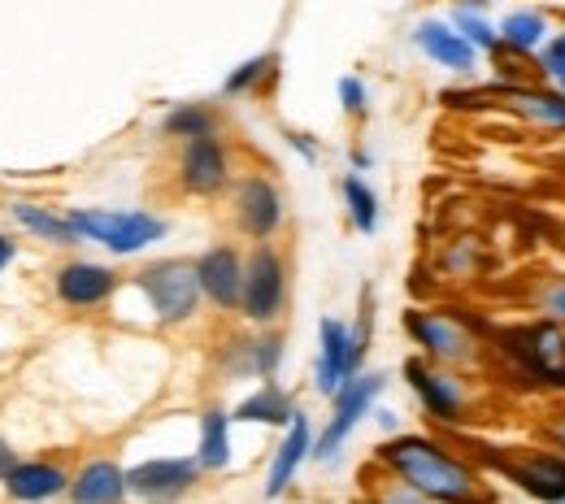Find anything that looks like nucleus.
Instances as JSON below:
<instances>
[{
	"mask_svg": "<svg viewBox=\"0 0 565 504\" xmlns=\"http://www.w3.org/2000/svg\"><path fill=\"white\" fill-rule=\"evenodd\" d=\"M379 461L392 470V479L409 483L414 492L435 496L444 504H488L492 496L483 492V483L475 479V470L452 457L439 439L430 435H396L379 448Z\"/></svg>",
	"mask_w": 565,
	"mask_h": 504,
	"instance_id": "f257e3e1",
	"label": "nucleus"
},
{
	"mask_svg": "<svg viewBox=\"0 0 565 504\" xmlns=\"http://www.w3.org/2000/svg\"><path fill=\"white\" fill-rule=\"evenodd\" d=\"M136 291L143 296L148 313L157 326H183L196 318L201 309V279H196V261L183 257H161L152 266H143L136 275Z\"/></svg>",
	"mask_w": 565,
	"mask_h": 504,
	"instance_id": "f03ea898",
	"label": "nucleus"
},
{
	"mask_svg": "<svg viewBox=\"0 0 565 504\" xmlns=\"http://www.w3.org/2000/svg\"><path fill=\"white\" fill-rule=\"evenodd\" d=\"M83 244H100L114 257H136L166 239L170 222L148 210H66Z\"/></svg>",
	"mask_w": 565,
	"mask_h": 504,
	"instance_id": "7ed1b4c3",
	"label": "nucleus"
},
{
	"mask_svg": "<svg viewBox=\"0 0 565 504\" xmlns=\"http://www.w3.org/2000/svg\"><path fill=\"white\" fill-rule=\"evenodd\" d=\"M365 344H370V313H361L356 326L340 322V318H322L318 322V374H313V387L322 396H335L361 369Z\"/></svg>",
	"mask_w": 565,
	"mask_h": 504,
	"instance_id": "20e7f679",
	"label": "nucleus"
},
{
	"mask_svg": "<svg viewBox=\"0 0 565 504\" xmlns=\"http://www.w3.org/2000/svg\"><path fill=\"white\" fill-rule=\"evenodd\" d=\"M383 387H387V374H361V369H356L353 378L331 396V400H335V405H331V418H327V427H322L318 443H313V457H318L322 465L340 457V448H344L349 435L361 427V418L374 409V400L383 396Z\"/></svg>",
	"mask_w": 565,
	"mask_h": 504,
	"instance_id": "39448f33",
	"label": "nucleus"
},
{
	"mask_svg": "<svg viewBox=\"0 0 565 504\" xmlns=\"http://www.w3.org/2000/svg\"><path fill=\"white\" fill-rule=\"evenodd\" d=\"M287 304V261L275 244H257L244 257V300L239 313L257 326H270Z\"/></svg>",
	"mask_w": 565,
	"mask_h": 504,
	"instance_id": "423d86ee",
	"label": "nucleus"
},
{
	"mask_svg": "<svg viewBox=\"0 0 565 504\" xmlns=\"http://www.w3.org/2000/svg\"><path fill=\"white\" fill-rule=\"evenodd\" d=\"M405 331L423 348V357L435 361V365H461V361L475 357L470 331L444 309H409L405 313Z\"/></svg>",
	"mask_w": 565,
	"mask_h": 504,
	"instance_id": "0eeeda50",
	"label": "nucleus"
},
{
	"mask_svg": "<svg viewBox=\"0 0 565 504\" xmlns=\"http://www.w3.org/2000/svg\"><path fill=\"white\" fill-rule=\"evenodd\" d=\"M231 210H235V226L257 239V244H270L279 235L287 205H282V192L266 179V174H244L235 183V196H231Z\"/></svg>",
	"mask_w": 565,
	"mask_h": 504,
	"instance_id": "6e6552de",
	"label": "nucleus"
},
{
	"mask_svg": "<svg viewBox=\"0 0 565 504\" xmlns=\"http://www.w3.org/2000/svg\"><path fill=\"white\" fill-rule=\"evenodd\" d=\"M196 479H201L196 457H148L127 470V492L148 504H170L188 496L196 487Z\"/></svg>",
	"mask_w": 565,
	"mask_h": 504,
	"instance_id": "1a4fd4ad",
	"label": "nucleus"
},
{
	"mask_svg": "<svg viewBox=\"0 0 565 504\" xmlns=\"http://www.w3.org/2000/svg\"><path fill=\"white\" fill-rule=\"evenodd\" d=\"M179 187L188 196H201L210 201L217 192L231 187V152L222 144V136H196V140H183L179 152Z\"/></svg>",
	"mask_w": 565,
	"mask_h": 504,
	"instance_id": "9d476101",
	"label": "nucleus"
},
{
	"mask_svg": "<svg viewBox=\"0 0 565 504\" xmlns=\"http://www.w3.org/2000/svg\"><path fill=\"white\" fill-rule=\"evenodd\" d=\"M196 279H201V296L222 313H239L244 300V257L231 244H213L196 257Z\"/></svg>",
	"mask_w": 565,
	"mask_h": 504,
	"instance_id": "9b49d317",
	"label": "nucleus"
},
{
	"mask_svg": "<svg viewBox=\"0 0 565 504\" xmlns=\"http://www.w3.org/2000/svg\"><path fill=\"white\" fill-rule=\"evenodd\" d=\"M405 378H409L414 396L423 400V409L435 422H461V414H466V392H461V383H457L444 365H435V361H426V357H414V361H405Z\"/></svg>",
	"mask_w": 565,
	"mask_h": 504,
	"instance_id": "f8f14e48",
	"label": "nucleus"
},
{
	"mask_svg": "<svg viewBox=\"0 0 565 504\" xmlns=\"http://www.w3.org/2000/svg\"><path fill=\"white\" fill-rule=\"evenodd\" d=\"M495 465H500L522 492H531L535 501L565 504V457L522 448V452H513V457H495Z\"/></svg>",
	"mask_w": 565,
	"mask_h": 504,
	"instance_id": "ddd939ff",
	"label": "nucleus"
},
{
	"mask_svg": "<svg viewBox=\"0 0 565 504\" xmlns=\"http://www.w3.org/2000/svg\"><path fill=\"white\" fill-rule=\"evenodd\" d=\"M518 361L526 365L531 378H540L544 387H565V326L562 322H540L531 331L513 335Z\"/></svg>",
	"mask_w": 565,
	"mask_h": 504,
	"instance_id": "4468645a",
	"label": "nucleus"
},
{
	"mask_svg": "<svg viewBox=\"0 0 565 504\" xmlns=\"http://www.w3.org/2000/svg\"><path fill=\"white\" fill-rule=\"evenodd\" d=\"M53 291H57V300L66 309H100V304H109L118 296V275L109 266H100V261L74 257L53 275Z\"/></svg>",
	"mask_w": 565,
	"mask_h": 504,
	"instance_id": "2eb2a0df",
	"label": "nucleus"
},
{
	"mask_svg": "<svg viewBox=\"0 0 565 504\" xmlns=\"http://www.w3.org/2000/svg\"><path fill=\"white\" fill-rule=\"evenodd\" d=\"M0 487H4L9 501H18V504H44V501H57L62 492H71V474H66L62 461L40 457V461H18V465L0 479Z\"/></svg>",
	"mask_w": 565,
	"mask_h": 504,
	"instance_id": "dca6fc26",
	"label": "nucleus"
},
{
	"mask_svg": "<svg viewBox=\"0 0 565 504\" xmlns=\"http://www.w3.org/2000/svg\"><path fill=\"white\" fill-rule=\"evenodd\" d=\"M414 44L423 49L435 66H444V71L470 74L475 62H479L475 44H470L452 22H444V18H423V22L414 26Z\"/></svg>",
	"mask_w": 565,
	"mask_h": 504,
	"instance_id": "f3484780",
	"label": "nucleus"
},
{
	"mask_svg": "<svg viewBox=\"0 0 565 504\" xmlns=\"http://www.w3.org/2000/svg\"><path fill=\"white\" fill-rule=\"evenodd\" d=\"M309 452H313V427H309V418L296 409V418L287 422V435H282L279 452H275V461H270V474H266V496H270V501L291 487V479H296V470L305 465Z\"/></svg>",
	"mask_w": 565,
	"mask_h": 504,
	"instance_id": "a211bd4d",
	"label": "nucleus"
},
{
	"mask_svg": "<svg viewBox=\"0 0 565 504\" xmlns=\"http://www.w3.org/2000/svg\"><path fill=\"white\" fill-rule=\"evenodd\" d=\"M131 496L127 492V470L118 461H87L71 479V501L74 504H122Z\"/></svg>",
	"mask_w": 565,
	"mask_h": 504,
	"instance_id": "6ab92c4d",
	"label": "nucleus"
},
{
	"mask_svg": "<svg viewBox=\"0 0 565 504\" xmlns=\"http://www.w3.org/2000/svg\"><path fill=\"white\" fill-rule=\"evenodd\" d=\"M9 217H13L26 235H35L40 244H53V248H74V244H83L66 210H49V205H35V201H13V205H9Z\"/></svg>",
	"mask_w": 565,
	"mask_h": 504,
	"instance_id": "aec40b11",
	"label": "nucleus"
},
{
	"mask_svg": "<svg viewBox=\"0 0 565 504\" xmlns=\"http://www.w3.org/2000/svg\"><path fill=\"white\" fill-rule=\"evenodd\" d=\"M231 418H235V422H262V427H287V422L296 418V400L282 392L275 378H266L253 396H244V400L235 405Z\"/></svg>",
	"mask_w": 565,
	"mask_h": 504,
	"instance_id": "412c9836",
	"label": "nucleus"
},
{
	"mask_svg": "<svg viewBox=\"0 0 565 504\" xmlns=\"http://www.w3.org/2000/svg\"><path fill=\"white\" fill-rule=\"evenodd\" d=\"M282 365V335L275 331H266V335H257V340H244L239 344V361H231L226 369L231 374H239V378H275Z\"/></svg>",
	"mask_w": 565,
	"mask_h": 504,
	"instance_id": "4be33fe9",
	"label": "nucleus"
},
{
	"mask_svg": "<svg viewBox=\"0 0 565 504\" xmlns=\"http://www.w3.org/2000/svg\"><path fill=\"white\" fill-rule=\"evenodd\" d=\"M231 414L226 409H205L201 414V443H196V461L201 470H226L231 465Z\"/></svg>",
	"mask_w": 565,
	"mask_h": 504,
	"instance_id": "5701e85b",
	"label": "nucleus"
},
{
	"mask_svg": "<svg viewBox=\"0 0 565 504\" xmlns=\"http://www.w3.org/2000/svg\"><path fill=\"white\" fill-rule=\"evenodd\" d=\"M504 100L526 114L540 127L565 131V92H540V87H504Z\"/></svg>",
	"mask_w": 565,
	"mask_h": 504,
	"instance_id": "b1692460",
	"label": "nucleus"
},
{
	"mask_svg": "<svg viewBox=\"0 0 565 504\" xmlns=\"http://www.w3.org/2000/svg\"><path fill=\"white\" fill-rule=\"evenodd\" d=\"M540 44H548V22H544V13H535V9H513V13L500 22V49L535 53Z\"/></svg>",
	"mask_w": 565,
	"mask_h": 504,
	"instance_id": "393cba45",
	"label": "nucleus"
},
{
	"mask_svg": "<svg viewBox=\"0 0 565 504\" xmlns=\"http://www.w3.org/2000/svg\"><path fill=\"white\" fill-rule=\"evenodd\" d=\"M161 131L170 140H196V136H213L217 131V114L210 105H174L166 118H161Z\"/></svg>",
	"mask_w": 565,
	"mask_h": 504,
	"instance_id": "a878e982",
	"label": "nucleus"
},
{
	"mask_svg": "<svg viewBox=\"0 0 565 504\" xmlns=\"http://www.w3.org/2000/svg\"><path fill=\"white\" fill-rule=\"evenodd\" d=\"M340 192H344V205H349V217H353L356 230L361 235H374L379 230V196H374V187L353 170V174H344Z\"/></svg>",
	"mask_w": 565,
	"mask_h": 504,
	"instance_id": "bb28decb",
	"label": "nucleus"
},
{
	"mask_svg": "<svg viewBox=\"0 0 565 504\" xmlns=\"http://www.w3.org/2000/svg\"><path fill=\"white\" fill-rule=\"evenodd\" d=\"M270 74H275V57H270V53H262V57H248V62H239L235 71L226 74L222 92H226V96H248V92H257V87H262Z\"/></svg>",
	"mask_w": 565,
	"mask_h": 504,
	"instance_id": "cd10ccee",
	"label": "nucleus"
},
{
	"mask_svg": "<svg viewBox=\"0 0 565 504\" xmlns=\"http://www.w3.org/2000/svg\"><path fill=\"white\" fill-rule=\"evenodd\" d=\"M452 26L475 44V53H495V49H500V31H495L479 9H457V13H452Z\"/></svg>",
	"mask_w": 565,
	"mask_h": 504,
	"instance_id": "c85d7f7f",
	"label": "nucleus"
},
{
	"mask_svg": "<svg viewBox=\"0 0 565 504\" xmlns=\"http://www.w3.org/2000/svg\"><path fill=\"white\" fill-rule=\"evenodd\" d=\"M340 105H344L349 118H365V109H370V92H365V83H361L356 74L340 78Z\"/></svg>",
	"mask_w": 565,
	"mask_h": 504,
	"instance_id": "c756f323",
	"label": "nucleus"
},
{
	"mask_svg": "<svg viewBox=\"0 0 565 504\" xmlns=\"http://www.w3.org/2000/svg\"><path fill=\"white\" fill-rule=\"evenodd\" d=\"M544 74H548V83L557 87V92H565V31L562 35H553L548 44H544Z\"/></svg>",
	"mask_w": 565,
	"mask_h": 504,
	"instance_id": "7c9ffc66",
	"label": "nucleus"
},
{
	"mask_svg": "<svg viewBox=\"0 0 565 504\" xmlns=\"http://www.w3.org/2000/svg\"><path fill=\"white\" fill-rule=\"evenodd\" d=\"M374 504H444V501L423 496V492H414L409 483H401V479H396L392 487H383V492H379V501H374Z\"/></svg>",
	"mask_w": 565,
	"mask_h": 504,
	"instance_id": "2f4dec72",
	"label": "nucleus"
},
{
	"mask_svg": "<svg viewBox=\"0 0 565 504\" xmlns=\"http://www.w3.org/2000/svg\"><path fill=\"white\" fill-rule=\"evenodd\" d=\"M544 309H548V318H553V322H562L565 326V279L544 291Z\"/></svg>",
	"mask_w": 565,
	"mask_h": 504,
	"instance_id": "473e14b6",
	"label": "nucleus"
},
{
	"mask_svg": "<svg viewBox=\"0 0 565 504\" xmlns=\"http://www.w3.org/2000/svg\"><path fill=\"white\" fill-rule=\"evenodd\" d=\"M287 144L296 148L305 161H318V148H313V136H300V131H287Z\"/></svg>",
	"mask_w": 565,
	"mask_h": 504,
	"instance_id": "72a5a7b5",
	"label": "nucleus"
},
{
	"mask_svg": "<svg viewBox=\"0 0 565 504\" xmlns=\"http://www.w3.org/2000/svg\"><path fill=\"white\" fill-rule=\"evenodd\" d=\"M13 465H18V452H13V443H9L4 435H0V479H4V474H9Z\"/></svg>",
	"mask_w": 565,
	"mask_h": 504,
	"instance_id": "f704fd0d",
	"label": "nucleus"
},
{
	"mask_svg": "<svg viewBox=\"0 0 565 504\" xmlns=\"http://www.w3.org/2000/svg\"><path fill=\"white\" fill-rule=\"evenodd\" d=\"M13 257H18V244H13L9 235H0V275L13 266Z\"/></svg>",
	"mask_w": 565,
	"mask_h": 504,
	"instance_id": "c9c22d12",
	"label": "nucleus"
},
{
	"mask_svg": "<svg viewBox=\"0 0 565 504\" xmlns=\"http://www.w3.org/2000/svg\"><path fill=\"white\" fill-rule=\"evenodd\" d=\"M374 418H379V427H383V431H396V427H401L392 409H374Z\"/></svg>",
	"mask_w": 565,
	"mask_h": 504,
	"instance_id": "e433bc0d",
	"label": "nucleus"
},
{
	"mask_svg": "<svg viewBox=\"0 0 565 504\" xmlns=\"http://www.w3.org/2000/svg\"><path fill=\"white\" fill-rule=\"evenodd\" d=\"M353 170L361 174V170H370V152L365 148H353Z\"/></svg>",
	"mask_w": 565,
	"mask_h": 504,
	"instance_id": "4c0bfd02",
	"label": "nucleus"
},
{
	"mask_svg": "<svg viewBox=\"0 0 565 504\" xmlns=\"http://www.w3.org/2000/svg\"><path fill=\"white\" fill-rule=\"evenodd\" d=\"M492 0H457V9H488Z\"/></svg>",
	"mask_w": 565,
	"mask_h": 504,
	"instance_id": "58836bf2",
	"label": "nucleus"
},
{
	"mask_svg": "<svg viewBox=\"0 0 565 504\" xmlns=\"http://www.w3.org/2000/svg\"><path fill=\"white\" fill-rule=\"evenodd\" d=\"M557 448H562V452H565V418H562V422H557Z\"/></svg>",
	"mask_w": 565,
	"mask_h": 504,
	"instance_id": "ea45409f",
	"label": "nucleus"
}]
</instances>
